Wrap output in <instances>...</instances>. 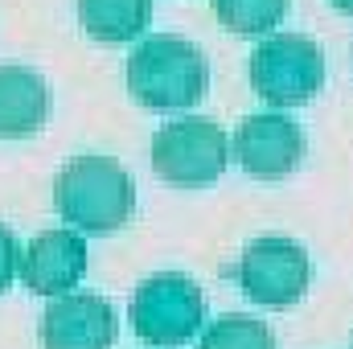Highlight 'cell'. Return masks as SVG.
Masks as SVG:
<instances>
[{
    "label": "cell",
    "mask_w": 353,
    "mask_h": 349,
    "mask_svg": "<svg viewBox=\"0 0 353 349\" xmlns=\"http://www.w3.org/2000/svg\"><path fill=\"white\" fill-rule=\"evenodd\" d=\"M210 87V58L181 33H148L128 54V90L152 111L193 107Z\"/></svg>",
    "instance_id": "cell-1"
},
{
    "label": "cell",
    "mask_w": 353,
    "mask_h": 349,
    "mask_svg": "<svg viewBox=\"0 0 353 349\" xmlns=\"http://www.w3.org/2000/svg\"><path fill=\"white\" fill-rule=\"evenodd\" d=\"M54 206L58 214L90 235L119 230L136 206V185L115 157L79 152L54 177Z\"/></svg>",
    "instance_id": "cell-2"
},
{
    "label": "cell",
    "mask_w": 353,
    "mask_h": 349,
    "mask_svg": "<svg viewBox=\"0 0 353 349\" xmlns=\"http://www.w3.org/2000/svg\"><path fill=\"white\" fill-rule=\"evenodd\" d=\"M128 317L140 341L148 346H185L201 333L205 292L185 271H157L140 279L128 300Z\"/></svg>",
    "instance_id": "cell-3"
},
{
    "label": "cell",
    "mask_w": 353,
    "mask_h": 349,
    "mask_svg": "<svg viewBox=\"0 0 353 349\" xmlns=\"http://www.w3.org/2000/svg\"><path fill=\"white\" fill-rule=\"evenodd\" d=\"M325 83V54L312 37L275 29L251 50V87L263 103L296 107Z\"/></svg>",
    "instance_id": "cell-4"
},
{
    "label": "cell",
    "mask_w": 353,
    "mask_h": 349,
    "mask_svg": "<svg viewBox=\"0 0 353 349\" xmlns=\"http://www.w3.org/2000/svg\"><path fill=\"white\" fill-rule=\"evenodd\" d=\"M230 136L210 115H181L157 128L152 136V169L173 185H205L226 173Z\"/></svg>",
    "instance_id": "cell-5"
},
{
    "label": "cell",
    "mask_w": 353,
    "mask_h": 349,
    "mask_svg": "<svg viewBox=\"0 0 353 349\" xmlns=\"http://www.w3.org/2000/svg\"><path fill=\"white\" fill-rule=\"evenodd\" d=\"M312 259L308 251L288 235H259L243 247L239 283L243 292L263 308H288L308 292Z\"/></svg>",
    "instance_id": "cell-6"
},
{
    "label": "cell",
    "mask_w": 353,
    "mask_h": 349,
    "mask_svg": "<svg viewBox=\"0 0 353 349\" xmlns=\"http://www.w3.org/2000/svg\"><path fill=\"white\" fill-rule=\"evenodd\" d=\"M234 157L251 177H288L304 157V132L283 111H251L234 132Z\"/></svg>",
    "instance_id": "cell-7"
},
{
    "label": "cell",
    "mask_w": 353,
    "mask_h": 349,
    "mask_svg": "<svg viewBox=\"0 0 353 349\" xmlns=\"http://www.w3.org/2000/svg\"><path fill=\"white\" fill-rule=\"evenodd\" d=\"M119 333L115 304L94 292L54 296L41 312V346L46 349H111Z\"/></svg>",
    "instance_id": "cell-8"
},
{
    "label": "cell",
    "mask_w": 353,
    "mask_h": 349,
    "mask_svg": "<svg viewBox=\"0 0 353 349\" xmlns=\"http://www.w3.org/2000/svg\"><path fill=\"white\" fill-rule=\"evenodd\" d=\"M87 271V239L70 226L37 230L21 255V279L37 296H66Z\"/></svg>",
    "instance_id": "cell-9"
},
{
    "label": "cell",
    "mask_w": 353,
    "mask_h": 349,
    "mask_svg": "<svg viewBox=\"0 0 353 349\" xmlns=\"http://www.w3.org/2000/svg\"><path fill=\"white\" fill-rule=\"evenodd\" d=\"M50 115V87L37 70L0 62V136H29Z\"/></svg>",
    "instance_id": "cell-10"
},
{
    "label": "cell",
    "mask_w": 353,
    "mask_h": 349,
    "mask_svg": "<svg viewBox=\"0 0 353 349\" xmlns=\"http://www.w3.org/2000/svg\"><path fill=\"white\" fill-rule=\"evenodd\" d=\"M79 21L94 41H136L152 21V0H79Z\"/></svg>",
    "instance_id": "cell-11"
},
{
    "label": "cell",
    "mask_w": 353,
    "mask_h": 349,
    "mask_svg": "<svg viewBox=\"0 0 353 349\" xmlns=\"http://www.w3.org/2000/svg\"><path fill=\"white\" fill-rule=\"evenodd\" d=\"M197 349H275V333L251 312H222L201 329Z\"/></svg>",
    "instance_id": "cell-12"
},
{
    "label": "cell",
    "mask_w": 353,
    "mask_h": 349,
    "mask_svg": "<svg viewBox=\"0 0 353 349\" xmlns=\"http://www.w3.org/2000/svg\"><path fill=\"white\" fill-rule=\"evenodd\" d=\"M288 0H214V17L230 29V33H275V25L283 21Z\"/></svg>",
    "instance_id": "cell-13"
},
{
    "label": "cell",
    "mask_w": 353,
    "mask_h": 349,
    "mask_svg": "<svg viewBox=\"0 0 353 349\" xmlns=\"http://www.w3.org/2000/svg\"><path fill=\"white\" fill-rule=\"evenodd\" d=\"M17 271H21V247H17V235L0 222V292L12 283Z\"/></svg>",
    "instance_id": "cell-14"
},
{
    "label": "cell",
    "mask_w": 353,
    "mask_h": 349,
    "mask_svg": "<svg viewBox=\"0 0 353 349\" xmlns=\"http://www.w3.org/2000/svg\"><path fill=\"white\" fill-rule=\"evenodd\" d=\"M333 4H337L341 12H350V17H353V0H333Z\"/></svg>",
    "instance_id": "cell-15"
}]
</instances>
